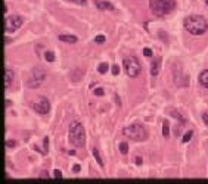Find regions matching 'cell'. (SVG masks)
<instances>
[{"mask_svg": "<svg viewBox=\"0 0 208 184\" xmlns=\"http://www.w3.org/2000/svg\"><path fill=\"white\" fill-rule=\"evenodd\" d=\"M185 30L192 35H202L208 31V19L201 15H190L183 21Z\"/></svg>", "mask_w": 208, "mask_h": 184, "instance_id": "cell-1", "label": "cell"}, {"mask_svg": "<svg viewBox=\"0 0 208 184\" xmlns=\"http://www.w3.org/2000/svg\"><path fill=\"white\" fill-rule=\"evenodd\" d=\"M68 138H69V143L74 145L75 147H83L86 145V131H84V127L81 125V122L75 121L69 125Z\"/></svg>", "mask_w": 208, "mask_h": 184, "instance_id": "cell-2", "label": "cell"}, {"mask_svg": "<svg viewBox=\"0 0 208 184\" xmlns=\"http://www.w3.org/2000/svg\"><path fill=\"white\" fill-rule=\"evenodd\" d=\"M149 7L154 15L164 16L174 10L176 0H149Z\"/></svg>", "mask_w": 208, "mask_h": 184, "instance_id": "cell-3", "label": "cell"}, {"mask_svg": "<svg viewBox=\"0 0 208 184\" xmlns=\"http://www.w3.org/2000/svg\"><path fill=\"white\" fill-rule=\"evenodd\" d=\"M47 77V71L43 68V66H35L31 69V72L28 75V80H27V87L28 88H37L40 87L44 80Z\"/></svg>", "mask_w": 208, "mask_h": 184, "instance_id": "cell-4", "label": "cell"}, {"mask_svg": "<svg viewBox=\"0 0 208 184\" xmlns=\"http://www.w3.org/2000/svg\"><path fill=\"white\" fill-rule=\"evenodd\" d=\"M123 134L127 138L133 140V141H143V140L148 138V133H146V130L140 124H133L126 127L123 130Z\"/></svg>", "mask_w": 208, "mask_h": 184, "instance_id": "cell-5", "label": "cell"}, {"mask_svg": "<svg viewBox=\"0 0 208 184\" xmlns=\"http://www.w3.org/2000/svg\"><path fill=\"white\" fill-rule=\"evenodd\" d=\"M123 65H124V69H126L127 75H128V77H131V78L137 77V75L142 72V65L139 63V60H137V58H136V56L126 58Z\"/></svg>", "mask_w": 208, "mask_h": 184, "instance_id": "cell-6", "label": "cell"}, {"mask_svg": "<svg viewBox=\"0 0 208 184\" xmlns=\"http://www.w3.org/2000/svg\"><path fill=\"white\" fill-rule=\"evenodd\" d=\"M31 106H33L34 111L37 112V113H40V115H46L47 112L50 111V102H49V99L44 97V96H41V97H39L35 102H33Z\"/></svg>", "mask_w": 208, "mask_h": 184, "instance_id": "cell-7", "label": "cell"}, {"mask_svg": "<svg viewBox=\"0 0 208 184\" xmlns=\"http://www.w3.org/2000/svg\"><path fill=\"white\" fill-rule=\"evenodd\" d=\"M22 16L19 15H10V16H6V19H5V30H6L7 33H12L15 30H18L21 25H22Z\"/></svg>", "mask_w": 208, "mask_h": 184, "instance_id": "cell-8", "label": "cell"}, {"mask_svg": "<svg viewBox=\"0 0 208 184\" xmlns=\"http://www.w3.org/2000/svg\"><path fill=\"white\" fill-rule=\"evenodd\" d=\"M94 5L99 10H114V5L105 0H94Z\"/></svg>", "mask_w": 208, "mask_h": 184, "instance_id": "cell-9", "label": "cell"}, {"mask_svg": "<svg viewBox=\"0 0 208 184\" xmlns=\"http://www.w3.org/2000/svg\"><path fill=\"white\" fill-rule=\"evenodd\" d=\"M160 71H161V58L152 60V63H151V75L156 77L160 74Z\"/></svg>", "mask_w": 208, "mask_h": 184, "instance_id": "cell-10", "label": "cell"}, {"mask_svg": "<svg viewBox=\"0 0 208 184\" xmlns=\"http://www.w3.org/2000/svg\"><path fill=\"white\" fill-rule=\"evenodd\" d=\"M59 40L64 41V43H69V44H74L78 41V39L75 35H69V34H60L59 35Z\"/></svg>", "mask_w": 208, "mask_h": 184, "instance_id": "cell-11", "label": "cell"}, {"mask_svg": "<svg viewBox=\"0 0 208 184\" xmlns=\"http://www.w3.org/2000/svg\"><path fill=\"white\" fill-rule=\"evenodd\" d=\"M12 80H14V71L12 69H6V72H5V87L6 88H9L12 86Z\"/></svg>", "mask_w": 208, "mask_h": 184, "instance_id": "cell-12", "label": "cell"}, {"mask_svg": "<svg viewBox=\"0 0 208 184\" xmlns=\"http://www.w3.org/2000/svg\"><path fill=\"white\" fill-rule=\"evenodd\" d=\"M199 83H201V86L208 88V69H205V71H202L199 74Z\"/></svg>", "mask_w": 208, "mask_h": 184, "instance_id": "cell-13", "label": "cell"}, {"mask_svg": "<svg viewBox=\"0 0 208 184\" xmlns=\"http://www.w3.org/2000/svg\"><path fill=\"white\" fill-rule=\"evenodd\" d=\"M170 115H171V117H174L176 119L181 121V124H186V118H185V115H181L180 112H177V111H174V109H171V111H170Z\"/></svg>", "mask_w": 208, "mask_h": 184, "instance_id": "cell-14", "label": "cell"}, {"mask_svg": "<svg viewBox=\"0 0 208 184\" xmlns=\"http://www.w3.org/2000/svg\"><path fill=\"white\" fill-rule=\"evenodd\" d=\"M93 156H94V159L98 161V164H99V166H103V161H102L101 153H99V150H98V149H93Z\"/></svg>", "mask_w": 208, "mask_h": 184, "instance_id": "cell-15", "label": "cell"}, {"mask_svg": "<svg viewBox=\"0 0 208 184\" xmlns=\"http://www.w3.org/2000/svg\"><path fill=\"white\" fill-rule=\"evenodd\" d=\"M108 68H109V65H108L106 62H102L101 65L98 66V72H99V74H105L108 71Z\"/></svg>", "mask_w": 208, "mask_h": 184, "instance_id": "cell-16", "label": "cell"}, {"mask_svg": "<svg viewBox=\"0 0 208 184\" xmlns=\"http://www.w3.org/2000/svg\"><path fill=\"white\" fill-rule=\"evenodd\" d=\"M168 134H170V127H168V121H164V124H162V136H164V137H168Z\"/></svg>", "mask_w": 208, "mask_h": 184, "instance_id": "cell-17", "label": "cell"}, {"mask_svg": "<svg viewBox=\"0 0 208 184\" xmlns=\"http://www.w3.org/2000/svg\"><path fill=\"white\" fill-rule=\"evenodd\" d=\"M44 58H46L47 62H55V53L50 52V50H47V52L44 53Z\"/></svg>", "mask_w": 208, "mask_h": 184, "instance_id": "cell-18", "label": "cell"}, {"mask_svg": "<svg viewBox=\"0 0 208 184\" xmlns=\"http://www.w3.org/2000/svg\"><path fill=\"white\" fill-rule=\"evenodd\" d=\"M192 136H193V133H192V131H188L186 134H185V136H183V138H181V141H183V143H188L189 140L192 138Z\"/></svg>", "mask_w": 208, "mask_h": 184, "instance_id": "cell-19", "label": "cell"}, {"mask_svg": "<svg viewBox=\"0 0 208 184\" xmlns=\"http://www.w3.org/2000/svg\"><path fill=\"white\" fill-rule=\"evenodd\" d=\"M120 152L123 153V155H126L128 152V145L127 143H120Z\"/></svg>", "mask_w": 208, "mask_h": 184, "instance_id": "cell-20", "label": "cell"}, {"mask_svg": "<svg viewBox=\"0 0 208 184\" xmlns=\"http://www.w3.org/2000/svg\"><path fill=\"white\" fill-rule=\"evenodd\" d=\"M105 35H96V39H94V41L96 43H105Z\"/></svg>", "mask_w": 208, "mask_h": 184, "instance_id": "cell-21", "label": "cell"}, {"mask_svg": "<svg viewBox=\"0 0 208 184\" xmlns=\"http://www.w3.org/2000/svg\"><path fill=\"white\" fill-rule=\"evenodd\" d=\"M68 2H73V3H77V5H81V6H84L87 3V0H68Z\"/></svg>", "mask_w": 208, "mask_h": 184, "instance_id": "cell-22", "label": "cell"}, {"mask_svg": "<svg viewBox=\"0 0 208 184\" xmlns=\"http://www.w3.org/2000/svg\"><path fill=\"white\" fill-rule=\"evenodd\" d=\"M143 55H145V56H148V58H151V56H152V50L146 47V49H143Z\"/></svg>", "mask_w": 208, "mask_h": 184, "instance_id": "cell-23", "label": "cell"}, {"mask_svg": "<svg viewBox=\"0 0 208 184\" xmlns=\"http://www.w3.org/2000/svg\"><path fill=\"white\" fill-rule=\"evenodd\" d=\"M112 74H114V75H118V74H120V66L118 65L112 66Z\"/></svg>", "mask_w": 208, "mask_h": 184, "instance_id": "cell-24", "label": "cell"}, {"mask_svg": "<svg viewBox=\"0 0 208 184\" xmlns=\"http://www.w3.org/2000/svg\"><path fill=\"white\" fill-rule=\"evenodd\" d=\"M6 146L7 147H15V146H16V141H15V140H7Z\"/></svg>", "mask_w": 208, "mask_h": 184, "instance_id": "cell-25", "label": "cell"}, {"mask_svg": "<svg viewBox=\"0 0 208 184\" xmlns=\"http://www.w3.org/2000/svg\"><path fill=\"white\" fill-rule=\"evenodd\" d=\"M94 94H96V96H103V88H101V87L96 88V90H94Z\"/></svg>", "mask_w": 208, "mask_h": 184, "instance_id": "cell-26", "label": "cell"}, {"mask_svg": "<svg viewBox=\"0 0 208 184\" xmlns=\"http://www.w3.org/2000/svg\"><path fill=\"white\" fill-rule=\"evenodd\" d=\"M43 145H44V149H43V152L46 153V152H47V145H49V138H47V137H44V140H43Z\"/></svg>", "mask_w": 208, "mask_h": 184, "instance_id": "cell-27", "label": "cell"}, {"mask_svg": "<svg viewBox=\"0 0 208 184\" xmlns=\"http://www.w3.org/2000/svg\"><path fill=\"white\" fill-rule=\"evenodd\" d=\"M53 175H55V178H62V172H60L59 170H55V171H53Z\"/></svg>", "mask_w": 208, "mask_h": 184, "instance_id": "cell-28", "label": "cell"}, {"mask_svg": "<svg viewBox=\"0 0 208 184\" xmlns=\"http://www.w3.org/2000/svg\"><path fill=\"white\" fill-rule=\"evenodd\" d=\"M202 121H204V122L208 125V113H207V112H205V113H202Z\"/></svg>", "mask_w": 208, "mask_h": 184, "instance_id": "cell-29", "label": "cell"}, {"mask_svg": "<svg viewBox=\"0 0 208 184\" xmlns=\"http://www.w3.org/2000/svg\"><path fill=\"white\" fill-rule=\"evenodd\" d=\"M80 170H81L80 165H74V166H73V171L74 172H80Z\"/></svg>", "mask_w": 208, "mask_h": 184, "instance_id": "cell-30", "label": "cell"}, {"mask_svg": "<svg viewBox=\"0 0 208 184\" xmlns=\"http://www.w3.org/2000/svg\"><path fill=\"white\" fill-rule=\"evenodd\" d=\"M136 164H137V165L142 164V158H140V156H137V158H136Z\"/></svg>", "mask_w": 208, "mask_h": 184, "instance_id": "cell-31", "label": "cell"}, {"mask_svg": "<svg viewBox=\"0 0 208 184\" xmlns=\"http://www.w3.org/2000/svg\"><path fill=\"white\" fill-rule=\"evenodd\" d=\"M205 3H207V6H208V0H205Z\"/></svg>", "mask_w": 208, "mask_h": 184, "instance_id": "cell-32", "label": "cell"}]
</instances>
